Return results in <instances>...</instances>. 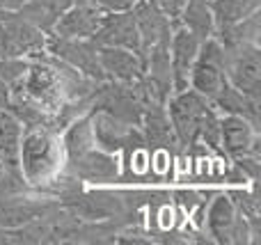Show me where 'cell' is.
<instances>
[{"label":"cell","instance_id":"6da1fadb","mask_svg":"<svg viewBox=\"0 0 261 245\" xmlns=\"http://www.w3.org/2000/svg\"><path fill=\"white\" fill-rule=\"evenodd\" d=\"M225 48V46H222ZM225 76L241 94L259 101L261 90V60L257 44H243L234 48H225Z\"/></svg>","mask_w":261,"mask_h":245},{"label":"cell","instance_id":"7a4b0ae2","mask_svg":"<svg viewBox=\"0 0 261 245\" xmlns=\"http://www.w3.org/2000/svg\"><path fill=\"white\" fill-rule=\"evenodd\" d=\"M208 110V101L195 90L188 87L184 92H176V96L170 101V119L172 131L176 133L181 145H195Z\"/></svg>","mask_w":261,"mask_h":245},{"label":"cell","instance_id":"3957f363","mask_svg":"<svg viewBox=\"0 0 261 245\" xmlns=\"http://www.w3.org/2000/svg\"><path fill=\"white\" fill-rule=\"evenodd\" d=\"M206 225L211 236H216L218 243H250V236H257L250 223L236 211V206L231 204L227 195L213 200Z\"/></svg>","mask_w":261,"mask_h":245},{"label":"cell","instance_id":"277c9868","mask_svg":"<svg viewBox=\"0 0 261 245\" xmlns=\"http://www.w3.org/2000/svg\"><path fill=\"white\" fill-rule=\"evenodd\" d=\"M96 46H119L128 48L142 58V41H140L138 23H135L133 9L126 12H106L101 18L99 30L92 37Z\"/></svg>","mask_w":261,"mask_h":245},{"label":"cell","instance_id":"5b68a950","mask_svg":"<svg viewBox=\"0 0 261 245\" xmlns=\"http://www.w3.org/2000/svg\"><path fill=\"white\" fill-rule=\"evenodd\" d=\"M199 44L202 41L181 25L170 35V69H172V87L176 92L188 90V78L190 69H193L195 60L199 53Z\"/></svg>","mask_w":261,"mask_h":245},{"label":"cell","instance_id":"8992f818","mask_svg":"<svg viewBox=\"0 0 261 245\" xmlns=\"http://www.w3.org/2000/svg\"><path fill=\"white\" fill-rule=\"evenodd\" d=\"M50 50L67 60L71 67L81 69L92 78H103V69L99 64V46L92 39H76V37H58L50 41Z\"/></svg>","mask_w":261,"mask_h":245},{"label":"cell","instance_id":"52a82bcc","mask_svg":"<svg viewBox=\"0 0 261 245\" xmlns=\"http://www.w3.org/2000/svg\"><path fill=\"white\" fill-rule=\"evenodd\" d=\"M106 12H101L99 7L85 3H73L71 7H67L60 18L55 21L53 30L58 37H76V39H92L94 32L99 30L101 18Z\"/></svg>","mask_w":261,"mask_h":245},{"label":"cell","instance_id":"ba28073f","mask_svg":"<svg viewBox=\"0 0 261 245\" xmlns=\"http://www.w3.org/2000/svg\"><path fill=\"white\" fill-rule=\"evenodd\" d=\"M23 172L30 181L44 179L55 168V147L46 133H28L21 142Z\"/></svg>","mask_w":261,"mask_h":245},{"label":"cell","instance_id":"9c48e42d","mask_svg":"<svg viewBox=\"0 0 261 245\" xmlns=\"http://www.w3.org/2000/svg\"><path fill=\"white\" fill-rule=\"evenodd\" d=\"M99 64L103 73L110 78L124 83V85H135L144 76V62L138 53L119 46H99Z\"/></svg>","mask_w":261,"mask_h":245},{"label":"cell","instance_id":"30bf717a","mask_svg":"<svg viewBox=\"0 0 261 245\" xmlns=\"http://www.w3.org/2000/svg\"><path fill=\"white\" fill-rule=\"evenodd\" d=\"M220 145H225L231 156H241L248 151L259 154L257 126L241 115H227L225 119H220Z\"/></svg>","mask_w":261,"mask_h":245},{"label":"cell","instance_id":"8fae6325","mask_svg":"<svg viewBox=\"0 0 261 245\" xmlns=\"http://www.w3.org/2000/svg\"><path fill=\"white\" fill-rule=\"evenodd\" d=\"M73 3L76 0H25L18 5V9H21V18H25L28 23H32L39 30H50L60 14Z\"/></svg>","mask_w":261,"mask_h":245},{"label":"cell","instance_id":"7c38bea8","mask_svg":"<svg viewBox=\"0 0 261 245\" xmlns=\"http://www.w3.org/2000/svg\"><path fill=\"white\" fill-rule=\"evenodd\" d=\"M181 23L199 41L213 37L216 35V21H213L211 0H186V7L181 12Z\"/></svg>","mask_w":261,"mask_h":245},{"label":"cell","instance_id":"4fadbf2b","mask_svg":"<svg viewBox=\"0 0 261 245\" xmlns=\"http://www.w3.org/2000/svg\"><path fill=\"white\" fill-rule=\"evenodd\" d=\"M211 9L216 28H222L239 23L248 18L250 14L259 12V0H211Z\"/></svg>","mask_w":261,"mask_h":245},{"label":"cell","instance_id":"5bb4252c","mask_svg":"<svg viewBox=\"0 0 261 245\" xmlns=\"http://www.w3.org/2000/svg\"><path fill=\"white\" fill-rule=\"evenodd\" d=\"M76 170L85 179H108L117 174V163L110 156L92 151V154L83 156V158H76Z\"/></svg>","mask_w":261,"mask_h":245},{"label":"cell","instance_id":"9a60e30c","mask_svg":"<svg viewBox=\"0 0 261 245\" xmlns=\"http://www.w3.org/2000/svg\"><path fill=\"white\" fill-rule=\"evenodd\" d=\"M53 90H55V76L50 73V69L32 67L30 76H28V92L39 96V99H46Z\"/></svg>","mask_w":261,"mask_h":245},{"label":"cell","instance_id":"2e32d148","mask_svg":"<svg viewBox=\"0 0 261 245\" xmlns=\"http://www.w3.org/2000/svg\"><path fill=\"white\" fill-rule=\"evenodd\" d=\"M87 3L99 7L101 12H126V9H133L138 0H87Z\"/></svg>","mask_w":261,"mask_h":245}]
</instances>
